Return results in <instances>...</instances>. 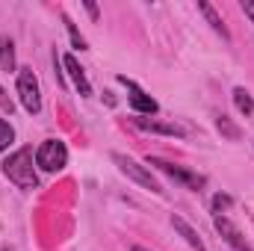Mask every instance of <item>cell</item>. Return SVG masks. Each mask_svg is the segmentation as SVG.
Listing matches in <instances>:
<instances>
[{
	"label": "cell",
	"instance_id": "17",
	"mask_svg": "<svg viewBox=\"0 0 254 251\" xmlns=\"http://www.w3.org/2000/svg\"><path fill=\"white\" fill-rule=\"evenodd\" d=\"M228 204H231V198H228V195H216V198H213V213L219 216V213H222V207H228Z\"/></svg>",
	"mask_w": 254,
	"mask_h": 251
},
{
	"label": "cell",
	"instance_id": "19",
	"mask_svg": "<svg viewBox=\"0 0 254 251\" xmlns=\"http://www.w3.org/2000/svg\"><path fill=\"white\" fill-rule=\"evenodd\" d=\"M0 107H3V110H9V113H12V101H9V98H6V92H3V89H0Z\"/></svg>",
	"mask_w": 254,
	"mask_h": 251
},
{
	"label": "cell",
	"instance_id": "7",
	"mask_svg": "<svg viewBox=\"0 0 254 251\" xmlns=\"http://www.w3.org/2000/svg\"><path fill=\"white\" fill-rule=\"evenodd\" d=\"M213 225H216V231L222 234V240H225L234 251H252V246H249L246 237H243V231H240L228 216H213Z\"/></svg>",
	"mask_w": 254,
	"mask_h": 251
},
{
	"label": "cell",
	"instance_id": "4",
	"mask_svg": "<svg viewBox=\"0 0 254 251\" xmlns=\"http://www.w3.org/2000/svg\"><path fill=\"white\" fill-rule=\"evenodd\" d=\"M113 163L119 166V172H122V175H127L130 181H136L139 187L151 189V192H157V195L163 192V187H160V184L154 181V175H151V172H148L145 166H139V163H136L133 157H127V154H119V151H116V154H113Z\"/></svg>",
	"mask_w": 254,
	"mask_h": 251
},
{
	"label": "cell",
	"instance_id": "2",
	"mask_svg": "<svg viewBox=\"0 0 254 251\" xmlns=\"http://www.w3.org/2000/svg\"><path fill=\"white\" fill-rule=\"evenodd\" d=\"M36 166L42 172H60L68 166V148L60 139H45L39 148H36Z\"/></svg>",
	"mask_w": 254,
	"mask_h": 251
},
{
	"label": "cell",
	"instance_id": "11",
	"mask_svg": "<svg viewBox=\"0 0 254 251\" xmlns=\"http://www.w3.org/2000/svg\"><path fill=\"white\" fill-rule=\"evenodd\" d=\"M0 68L15 71V45H12L9 36H0Z\"/></svg>",
	"mask_w": 254,
	"mask_h": 251
},
{
	"label": "cell",
	"instance_id": "20",
	"mask_svg": "<svg viewBox=\"0 0 254 251\" xmlns=\"http://www.w3.org/2000/svg\"><path fill=\"white\" fill-rule=\"evenodd\" d=\"M86 9H89V15H92V18H98V6H95V3H86Z\"/></svg>",
	"mask_w": 254,
	"mask_h": 251
},
{
	"label": "cell",
	"instance_id": "3",
	"mask_svg": "<svg viewBox=\"0 0 254 251\" xmlns=\"http://www.w3.org/2000/svg\"><path fill=\"white\" fill-rule=\"evenodd\" d=\"M18 98H21V107L36 116L42 110V89H39V80L33 74V68H21L18 71Z\"/></svg>",
	"mask_w": 254,
	"mask_h": 251
},
{
	"label": "cell",
	"instance_id": "18",
	"mask_svg": "<svg viewBox=\"0 0 254 251\" xmlns=\"http://www.w3.org/2000/svg\"><path fill=\"white\" fill-rule=\"evenodd\" d=\"M240 6H243V12H246V15L252 18V24H254V0H243Z\"/></svg>",
	"mask_w": 254,
	"mask_h": 251
},
{
	"label": "cell",
	"instance_id": "13",
	"mask_svg": "<svg viewBox=\"0 0 254 251\" xmlns=\"http://www.w3.org/2000/svg\"><path fill=\"white\" fill-rule=\"evenodd\" d=\"M234 104H237V110H240L243 116H252L254 113V98L249 95V89H243V86L234 89Z\"/></svg>",
	"mask_w": 254,
	"mask_h": 251
},
{
	"label": "cell",
	"instance_id": "1",
	"mask_svg": "<svg viewBox=\"0 0 254 251\" xmlns=\"http://www.w3.org/2000/svg\"><path fill=\"white\" fill-rule=\"evenodd\" d=\"M33 148H18L15 154H9L6 160H3V175H6V181L9 184H15L18 189H36L39 187V178H36V169H33Z\"/></svg>",
	"mask_w": 254,
	"mask_h": 251
},
{
	"label": "cell",
	"instance_id": "10",
	"mask_svg": "<svg viewBox=\"0 0 254 251\" xmlns=\"http://www.w3.org/2000/svg\"><path fill=\"white\" fill-rule=\"evenodd\" d=\"M136 127L142 130H151V133H163V136H187V130L178 125H160L154 119H136Z\"/></svg>",
	"mask_w": 254,
	"mask_h": 251
},
{
	"label": "cell",
	"instance_id": "5",
	"mask_svg": "<svg viewBox=\"0 0 254 251\" xmlns=\"http://www.w3.org/2000/svg\"><path fill=\"white\" fill-rule=\"evenodd\" d=\"M148 166H154L157 172L169 175L172 181L184 184V187L192 189V192H198V189L204 187V178H201V175H195V172H187V169H181V166H175V163H166V160H160V157H148Z\"/></svg>",
	"mask_w": 254,
	"mask_h": 251
},
{
	"label": "cell",
	"instance_id": "8",
	"mask_svg": "<svg viewBox=\"0 0 254 251\" xmlns=\"http://www.w3.org/2000/svg\"><path fill=\"white\" fill-rule=\"evenodd\" d=\"M63 63H65V68H68V74H71V80H74V86H77V92H80L83 98H89V95H92V86H89V80H86V71L80 68V63H77L71 54H65Z\"/></svg>",
	"mask_w": 254,
	"mask_h": 251
},
{
	"label": "cell",
	"instance_id": "12",
	"mask_svg": "<svg viewBox=\"0 0 254 251\" xmlns=\"http://www.w3.org/2000/svg\"><path fill=\"white\" fill-rule=\"evenodd\" d=\"M198 9H201V15H204V18L210 21V27H213L216 33H222L225 39H231V33H228V27H225V21L219 18V12H216V9H213L210 3H198Z\"/></svg>",
	"mask_w": 254,
	"mask_h": 251
},
{
	"label": "cell",
	"instance_id": "21",
	"mask_svg": "<svg viewBox=\"0 0 254 251\" xmlns=\"http://www.w3.org/2000/svg\"><path fill=\"white\" fill-rule=\"evenodd\" d=\"M130 251H148V249H142V246H133V249H130Z\"/></svg>",
	"mask_w": 254,
	"mask_h": 251
},
{
	"label": "cell",
	"instance_id": "14",
	"mask_svg": "<svg viewBox=\"0 0 254 251\" xmlns=\"http://www.w3.org/2000/svg\"><path fill=\"white\" fill-rule=\"evenodd\" d=\"M12 139H15V130H12V125L0 119V151H6V148L12 145Z\"/></svg>",
	"mask_w": 254,
	"mask_h": 251
},
{
	"label": "cell",
	"instance_id": "15",
	"mask_svg": "<svg viewBox=\"0 0 254 251\" xmlns=\"http://www.w3.org/2000/svg\"><path fill=\"white\" fill-rule=\"evenodd\" d=\"M63 21H65V27H68V33H71V42H74V48H80V51H86V39L77 33V27L71 24V18L68 15H63Z\"/></svg>",
	"mask_w": 254,
	"mask_h": 251
},
{
	"label": "cell",
	"instance_id": "6",
	"mask_svg": "<svg viewBox=\"0 0 254 251\" xmlns=\"http://www.w3.org/2000/svg\"><path fill=\"white\" fill-rule=\"evenodd\" d=\"M119 83H125V86H127V92H130V98H127V101H130V107H133L139 116H154V113L160 110V104H157V101H154V98H151L145 89H139L133 80L119 77Z\"/></svg>",
	"mask_w": 254,
	"mask_h": 251
},
{
	"label": "cell",
	"instance_id": "9",
	"mask_svg": "<svg viewBox=\"0 0 254 251\" xmlns=\"http://www.w3.org/2000/svg\"><path fill=\"white\" fill-rule=\"evenodd\" d=\"M172 228H175V231H178V234H181V237H184V240H187V243H190L195 251H207L204 240L195 234V228H192L187 219H181V216H172Z\"/></svg>",
	"mask_w": 254,
	"mask_h": 251
},
{
	"label": "cell",
	"instance_id": "16",
	"mask_svg": "<svg viewBox=\"0 0 254 251\" xmlns=\"http://www.w3.org/2000/svg\"><path fill=\"white\" fill-rule=\"evenodd\" d=\"M219 130H222V133H225V136H231V139H240V130H237V127L231 125V122H228V119H225V116H222V119H219Z\"/></svg>",
	"mask_w": 254,
	"mask_h": 251
}]
</instances>
